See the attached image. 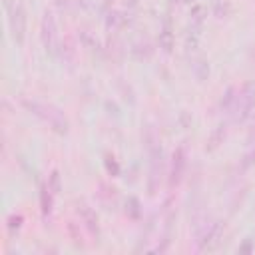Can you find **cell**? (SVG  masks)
Masks as SVG:
<instances>
[{
    "mask_svg": "<svg viewBox=\"0 0 255 255\" xmlns=\"http://www.w3.org/2000/svg\"><path fill=\"white\" fill-rule=\"evenodd\" d=\"M20 104H22L24 110H28L30 114H34V116L40 118L42 122H46L54 131H58V133H62V135L68 133L70 124H68L66 116H64L58 108H54V106H50V104H44V102H38V100H28V98H22Z\"/></svg>",
    "mask_w": 255,
    "mask_h": 255,
    "instance_id": "6da1fadb",
    "label": "cell"
},
{
    "mask_svg": "<svg viewBox=\"0 0 255 255\" xmlns=\"http://www.w3.org/2000/svg\"><path fill=\"white\" fill-rule=\"evenodd\" d=\"M4 10H6V22L10 30V38L14 44L22 46L26 40V10L20 0H4Z\"/></svg>",
    "mask_w": 255,
    "mask_h": 255,
    "instance_id": "7a4b0ae2",
    "label": "cell"
},
{
    "mask_svg": "<svg viewBox=\"0 0 255 255\" xmlns=\"http://www.w3.org/2000/svg\"><path fill=\"white\" fill-rule=\"evenodd\" d=\"M253 108H255V84L253 82H247L241 90H237V98H235V104L231 108L235 122L247 120L251 116Z\"/></svg>",
    "mask_w": 255,
    "mask_h": 255,
    "instance_id": "3957f363",
    "label": "cell"
},
{
    "mask_svg": "<svg viewBox=\"0 0 255 255\" xmlns=\"http://www.w3.org/2000/svg\"><path fill=\"white\" fill-rule=\"evenodd\" d=\"M40 40L42 46L46 50V54L54 56L58 52V26H56V18L52 12H44L42 16V24H40Z\"/></svg>",
    "mask_w": 255,
    "mask_h": 255,
    "instance_id": "277c9868",
    "label": "cell"
},
{
    "mask_svg": "<svg viewBox=\"0 0 255 255\" xmlns=\"http://www.w3.org/2000/svg\"><path fill=\"white\" fill-rule=\"evenodd\" d=\"M223 229H225V223H223V221H213V223L205 225V227L199 231V235H197V249H199V251L213 249V247L219 243V239H221V235H223Z\"/></svg>",
    "mask_w": 255,
    "mask_h": 255,
    "instance_id": "5b68a950",
    "label": "cell"
},
{
    "mask_svg": "<svg viewBox=\"0 0 255 255\" xmlns=\"http://www.w3.org/2000/svg\"><path fill=\"white\" fill-rule=\"evenodd\" d=\"M185 163H187V159H185V149H183V147H177V149L173 151V155H171V171H169V185H171V187L181 181V175H183V171H185Z\"/></svg>",
    "mask_w": 255,
    "mask_h": 255,
    "instance_id": "8992f818",
    "label": "cell"
},
{
    "mask_svg": "<svg viewBox=\"0 0 255 255\" xmlns=\"http://www.w3.org/2000/svg\"><path fill=\"white\" fill-rule=\"evenodd\" d=\"M173 44H175V38H173V30H171V22L165 20L163 26L159 28V48L169 54L173 50Z\"/></svg>",
    "mask_w": 255,
    "mask_h": 255,
    "instance_id": "52a82bcc",
    "label": "cell"
},
{
    "mask_svg": "<svg viewBox=\"0 0 255 255\" xmlns=\"http://www.w3.org/2000/svg\"><path fill=\"white\" fill-rule=\"evenodd\" d=\"M78 211H80V215H82V219L86 221V227L90 229V233L92 235H98L100 233V225H98V215L88 207V205H78Z\"/></svg>",
    "mask_w": 255,
    "mask_h": 255,
    "instance_id": "ba28073f",
    "label": "cell"
},
{
    "mask_svg": "<svg viewBox=\"0 0 255 255\" xmlns=\"http://www.w3.org/2000/svg\"><path fill=\"white\" fill-rule=\"evenodd\" d=\"M52 189L50 185L48 187H42V193H40V203H42V215L48 217L52 213Z\"/></svg>",
    "mask_w": 255,
    "mask_h": 255,
    "instance_id": "9c48e42d",
    "label": "cell"
},
{
    "mask_svg": "<svg viewBox=\"0 0 255 255\" xmlns=\"http://www.w3.org/2000/svg\"><path fill=\"white\" fill-rule=\"evenodd\" d=\"M223 137H225V126H217L213 131H211V135H209V145H207V149L211 151V149H215L219 143H223Z\"/></svg>",
    "mask_w": 255,
    "mask_h": 255,
    "instance_id": "30bf717a",
    "label": "cell"
},
{
    "mask_svg": "<svg viewBox=\"0 0 255 255\" xmlns=\"http://www.w3.org/2000/svg\"><path fill=\"white\" fill-rule=\"evenodd\" d=\"M235 98H237V90L235 88H227V92L223 94V98H221V108L223 110H227V112H231V108H233V104H235Z\"/></svg>",
    "mask_w": 255,
    "mask_h": 255,
    "instance_id": "8fae6325",
    "label": "cell"
},
{
    "mask_svg": "<svg viewBox=\"0 0 255 255\" xmlns=\"http://www.w3.org/2000/svg\"><path fill=\"white\" fill-rule=\"evenodd\" d=\"M126 213L131 217V219H137L139 217V201L135 197H128L126 199Z\"/></svg>",
    "mask_w": 255,
    "mask_h": 255,
    "instance_id": "7c38bea8",
    "label": "cell"
},
{
    "mask_svg": "<svg viewBox=\"0 0 255 255\" xmlns=\"http://www.w3.org/2000/svg\"><path fill=\"white\" fill-rule=\"evenodd\" d=\"M203 14H205V8L199 6V4H195V6L191 8V24L199 26V24L203 22Z\"/></svg>",
    "mask_w": 255,
    "mask_h": 255,
    "instance_id": "4fadbf2b",
    "label": "cell"
},
{
    "mask_svg": "<svg viewBox=\"0 0 255 255\" xmlns=\"http://www.w3.org/2000/svg\"><path fill=\"white\" fill-rule=\"evenodd\" d=\"M251 165H255V147H251V149L241 157V171L249 169Z\"/></svg>",
    "mask_w": 255,
    "mask_h": 255,
    "instance_id": "5bb4252c",
    "label": "cell"
},
{
    "mask_svg": "<svg viewBox=\"0 0 255 255\" xmlns=\"http://www.w3.org/2000/svg\"><path fill=\"white\" fill-rule=\"evenodd\" d=\"M207 74H209V66H207V62H205V60L197 62V66H195V76H197L199 80H205Z\"/></svg>",
    "mask_w": 255,
    "mask_h": 255,
    "instance_id": "9a60e30c",
    "label": "cell"
},
{
    "mask_svg": "<svg viewBox=\"0 0 255 255\" xmlns=\"http://www.w3.org/2000/svg\"><path fill=\"white\" fill-rule=\"evenodd\" d=\"M22 221H24L22 215H10V217H8V231H10V233H14V229L18 231V229L22 227Z\"/></svg>",
    "mask_w": 255,
    "mask_h": 255,
    "instance_id": "2e32d148",
    "label": "cell"
},
{
    "mask_svg": "<svg viewBox=\"0 0 255 255\" xmlns=\"http://www.w3.org/2000/svg\"><path fill=\"white\" fill-rule=\"evenodd\" d=\"M227 12H229V0H223V4H221V0H219L217 6H215V16H217V18H223Z\"/></svg>",
    "mask_w": 255,
    "mask_h": 255,
    "instance_id": "e0dca14e",
    "label": "cell"
},
{
    "mask_svg": "<svg viewBox=\"0 0 255 255\" xmlns=\"http://www.w3.org/2000/svg\"><path fill=\"white\" fill-rule=\"evenodd\" d=\"M106 167H108V171H110L112 175H118V173H120V165H118V161H116L114 157H108V159H106Z\"/></svg>",
    "mask_w": 255,
    "mask_h": 255,
    "instance_id": "ac0fdd59",
    "label": "cell"
},
{
    "mask_svg": "<svg viewBox=\"0 0 255 255\" xmlns=\"http://www.w3.org/2000/svg\"><path fill=\"white\" fill-rule=\"evenodd\" d=\"M48 185H50V189H52L54 193H58V191H60V175H58V171H54V173H52V177H50V183H48Z\"/></svg>",
    "mask_w": 255,
    "mask_h": 255,
    "instance_id": "d6986e66",
    "label": "cell"
},
{
    "mask_svg": "<svg viewBox=\"0 0 255 255\" xmlns=\"http://www.w3.org/2000/svg\"><path fill=\"white\" fill-rule=\"evenodd\" d=\"M126 4H128V6H135V4H137V0H126Z\"/></svg>",
    "mask_w": 255,
    "mask_h": 255,
    "instance_id": "ffe728a7",
    "label": "cell"
},
{
    "mask_svg": "<svg viewBox=\"0 0 255 255\" xmlns=\"http://www.w3.org/2000/svg\"><path fill=\"white\" fill-rule=\"evenodd\" d=\"M251 137H255V126H253V131H251Z\"/></svg>",
    "mask_w": 255,
    "mask_h": 255,
    "instance_id": "44dd1931",
    "label": "cell"
},
{
    "mask_svg": "<svg viewBox=\"0 0 255 255\" xmlns=\"http://www.w3.org/2000/svg\"><path fill=\"white\" fill-rule=\"evenodd\" d=\"M185 2H195V0H185Z\"/></svg>",
    "mask_w": 255,
    "mask_h": 255,
    "instance_id": "7402d4cb",
    "label": "cell"
}]
</instances>
